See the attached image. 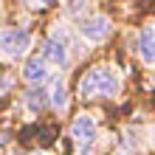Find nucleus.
I'll use <instances>...</instances> for the list:
<instances>
[{"label": "nucleus", "instance_id": "nucleus-11", "mask_svg": "<svg viewBox=\"0 0 155 155\" xmlns=\"http://www.w3.org/2000/svg\"><path fill=\"white\" fill-rule=\"evenodd\" d=\"M37 155H42V152H37Z\"/></svg>", "mask_w": 155, "mask_h": 155}, {"label": "nucleus", "instance_id": "nucleus-2", "mask_svg": "<svg viewBox=\"0 0 155 155\" xmlns=\"http://www.w3.org/2000/svg\"><path fill=\"white\" fill-rule=\"evenodd\" d=\"M31 48V34L23 28H6L0 31V54L6 57H23Z\"/></svg>", "mask_w": 155, "mask_h": 155}, {"label": "nucleus", "instance_id": "nucleus-7", "mask_svg": "<svg viewBox=\"0 0 155 155\" xmlns=\"http://www.w3.org/2000/svg\"><path fill=\"white\" fill-rule=\"evenodd\" d=\"M138 57L147 62V65H155V28H144L138 37Z\"/></svg>", "mask_w": 155, "mask_h": 155}, {"label": "nucleus", "instance_id": "nucleus-1", "mask_svg": "<svg viewBox=\"0 0 155 155\" xmlns=\"http://www.w3.org/2000/svg\"><path fill=\"white\" fill-rule=\"evenodd\" d=\"M118 87H121V82H118V74L104 65L99 68H90L85 76L79 82V93L85 99H96V96H116Z\"/></svg>", "mask_w": 155, "mask_h": 155}, {"label": "nucleus", "instance_id": "nucleus-5", "mask_svg": "<svg viewBox=\"0 0 155 155\" xmlns=\"http://www.w3.org/2000/svg\"><path fill=\"white\" fill-rule=\"evenodd\" d=\"M71 135H74L76 141H90V138H96V121H93V116H76L74 118V124H71Z\"/></svg>", "mask_w": 155, "mask_h": 155}, {"label": "nucleus", "instance_id": "nucleus-10", "mask_svg": "<svg viewBox=\"0 0 155 155\" xmlns=\"http://www.w3.org/2000/svg\"><path fill=\"white\" fill-rule=\"evenodd\" d=\"M85 8H87V0H65V12L74 14V17L85 14Z\"/></svg>", "mask_w": 155, "mask_h": 155}, {"label": "nucleus", "instance_id": "nucleus-8", "mask_svg": "<svg viewBox=\"0 0 155 155\" xmlns=\"http://www.w3.org/2000/svg\"><path fill=\"white\" fill-rule=\"evenodd\" d=\"M48 102L54 110H65L68 107V87H65V82L62 79H51V93H48Z\"/></svg>", "mask_w": 155, "mask_h": 155}, {"label": "nucleus", "instance_id": "nucleus-9", "mask_svg": "<svg viewBox=\"0 0 155 155\" xmlns=\"http://www.w3.org/2000/svg\"><path fill=\"white\" fill-rule=\"evenodd\" d=\"M25 102H31V104H28V107H31V113H37V110H42V104H51V102H48V96H45L42 90H37V87H34V90H28V93H25Z\"/></svg>", "mask_w": 155, "mask_h": 155}, {"label": "nucleus", "instance_id": "nucleus-3", "mask_svg": "<svg viewBox=\"0 0 155 155\" xmlns=\"http://www.w3.org/2000/svg\"><path fill=\"white\" fill-rule=\"evenodd\" d=\"M42 59L51 62L57 68H65L68 65V37H65V28H57L42 45Z\"/></svg>", "mask_w": 155, "mask_h": 155}, {"label": "nucleus", "instance_id": "nucleus-6", "mask_svg": "<svg viewBox=\"0 0 155 155\" xmlns=\"http://www.w3.org/2000/svg\"><path fill=\"white\" fill-rule=\"evenodd\" d=\"M23 76H25V82H31V85H40V82H45V76H48V65H45V59H42V57L25 59Z\"/></svg>", "mask_w": 155, "mask_h": 155}, {"label": "nucleus", "instance_id": "nucleus-4", "mask_svg": "<svg viewBox=\"0 0 155 155\" xmlns=\"http://www.w3.org/2000/svg\"><path fill=\"white\" fill-rule=\"evenodd\" d=\"M79 34L87 42H102L107 34H110V20H107L104 14H93V17H87V20L79 23Z\"/></svg>", "mask_w": 155, "mask_h": 155}]
</instances>
